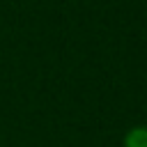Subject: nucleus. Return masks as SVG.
<instances>
[{
  "instance_id": "1",
  "label": "nucleus",
  "mask_w": 147,
  "mask_h": 147,
  "mask_svg": "<svg viewBox=\"0 0 147 147\" xmlns=\"http://www.w3.org/2000/svg\"><path fill=\"white\" fill-rule=\"evenodd\" d=\"M124 147H147V126H136L124 136Z\"/></svg>"
}]
</instances>
